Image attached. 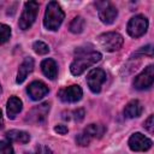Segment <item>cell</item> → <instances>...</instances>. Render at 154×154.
I'll return each instance as SVG.
<instances>
[{
  "label": "cell",
  "mask_w": 154,
  "mask_h": 154,
  "mask_svg": "<svg viewBox=\"0 0 154 154\" xmlns=\"http://www.w3.org/2000/svg\"><path fill=\"white\" fill-rule=\"evenodd\" d=\"M10 36H11V28L6 24H0V45L7 42Z\"/></svg>",
  "instance_id": "ffe728a7"
},
{
  "label": "cell",
  "mask_w": 154,
  "mask_h": 154,
  "mask_svg": "<svg viewBox=\"0 0 154 154\" xmlns=\"http://www.w3.org/2000/svg\"><path fill=\"white\" fill-rule=\"evenodd\" d=\"M84 25H85V20L83 19V17L81 16H77L72 19V22L70 23V31L73 32V34H79L83 31L84 29Z\"/></svg>",
  "instance_id": "d6986e66"
},
{
  "label": "cell",
  "mask_w": 154,
  "mask_h": 154,
  "mask_svg": "<svg viewBox=\"0 0 154 154\" xmlns=\"http://www.w3.org/2000/svg\"><path fill=\"white\" fill-rule=\"evenodd\" d=\"M54 131L58 132V134H60V135H65V134L69 131V129H67L66 125H61V124H59V125H57V126L54 128Z\"/></svg>",
  "instance_id": "d4e9b609"
},
{
  "label": "cell",
  "mask_w": 154,
  "mask_h": 154,
  "mask_svg": "<svg viewBox=\"0 0 154 154\" xmlns=\"http://www.w3.org/2000/svg\"><path fill=\"white\" fill-rule=\"evenodd\" d=\"M49 112V103L48 102H43L34 108H31L28 114H26V122L31 123V124H41L46 120L47 116Z\"/></svg>",
  "instance_id": "30bf717a"
},
{
  "label": "cell",
  "mask_w": 154,
  "mask_h": 154,
  "mask_svg": "<svg viewBox=\"0 0 154 154\" xmlns=\"http://www.w3.org/2000/svg\"><path fill=\"white\" fill-rule=\"evenodd\" d=\"M143 107L141 105V102L138 100H131L130 102L126 103L125 108H124V116L126 118H137L142 114Z\"/></svg>",
  "instance_id": "2e32d148"
},
{
  "label": "cell",
  "mask_w": 154,
  "mask_h": 154,
  "mask_svg": "<svg viewBox=\"0 0 154 154\" xmlns=\"http://www.w3.org/2000/svg\"><path fill=\"white\" fill-rule=\"evenodd\" d=\"M41 70H42L43 75L47 78H49V79H55L57 78L58 66H57V63L53 59L47 58V59L42 60V63H41Z\"/></svg>",
  "instance_id": "9a60e30c"
},
{
  "label": "cell",
  "mask_w": 154,
  "mask_h": 154,
  "mask_svg": "<svg viewBox=\"0 0 154 154\" xmlns=\"http://www.w3.org/2000/svg\"><path fill=\"white\" fill-rule=\"evenodd\" d=\"M48 91H49L48 87L43 82H41V81H34L26 88L28 95L34 101H38L40 99H42L43 96H46L48 94Z\"/></svg>",
  "instance_id": "4fadbf2b"
},
{
  "label": "cell",
  "mask_w": 154,
  "mask_h": 154,
  "mask_svg": "<svg viewBox=\"0 0 154 154\" xmlns=\"http://www.w3.org/2000/svg\"><path fill=\"white\" fill-rule=\"evenodd\" d=\"M64 17H65V13L61 10L60 5L57 1H51V2H48L47 7H46L43 24L48 30L55 31L61 25Z\"/></svg>",
  "instance_id": "7a4b0ae2"
},
{
  "label": "cell",
  "mask_w": 154,
  "mask_h": 154,
  "mask_svg": "<svg viewBox=\"0 0 154 154\" xmlns=\"http://www.w3.org/2000/svg\"><path fill=\"white\" fill-rule=\"evenodd\" d=\"M32 48H34V51H35L37 54H40V55H45V54H47V53L49 52L48 45H46V43L42 42V41H35L34 45H32Z\"/></svg>",
  "instance_id": "44dd1931"
},
{
  "label": "cell",
  "mask_w": 154,
  "mask_h": 154,
  "mask_svg": "<svg viewBox=\"0 0 154 154\" xmlns=\"http://www.w3.org/2000/svg\"><path fill=\"white\" fill-rule=\"evenodd\" d=\"M96 6H99V18L103 24H112L116 20L118 16L116 6L109 2H97Z\"/></svg>",
  "instance_id": "8fae6325"
},
{
  "label": "cell",
  "mask_w": 154,
  "mask_h": 154,
  "mask_svg": "<svg viewBox=\"0 0 154 154\" xmlns=\"http://www.w3.org/2000/svg\"><path fill=\"white\" fill-rule=\"evenodd\" d=\"M147 29H148V19L142 14H137L132 17L128 23V34L135 38L144 35Z\"/></svg>",
  "instance_id": "8992f818"
},
{
  "label": "cell",
  "mask_w": 154,
  "mask_h": 154,
  "mask_svg": "<svg viewBox=\"0 0 154 154\" xmlns=\"http://www.w3.org/2000/svg\"><path fill=\"white\" fill-rule=\"evenodd\" d=\"M106 132V128L102 124H89L87 128L83 129L82 132H79L76 136V142L77 144L85 147L90 143L91 140L95 138H101L103 134Z\"/></svg>",
  "instance_id": "3957f363"
},
{
  "label": "cell",
  "mask_w": 154,
  "mask_h": 154,
  "mask_svg": "<svg viewBox=\"0 0 154 154\" xmlns=\"http://www.w3.org/2000/svg\"><path fill=\"white\" fill-rule=\"evenodd\" d=\"M129 147L134 152H146L152 147V141L142 135L141 132H135L129 138Z\"/></svg>",
  "instance_id": "7c38bea8"
},
{
  "label": "cell",
  "mask_w": 154,
  "mask_h": 154,
  "mask_svg": "<svg viewBox=\"0 0 154 154\" xmlns=\"http://www.w3.org/2000/svg\"><path fill=\"white\" fill-rule=\"evenodd\" d=\"M0 154H14L13 148L10 142L0 141Z\"/></svg>",
  "instance_id": "7402d4cb"
},
{
  "label": "cell",
  "mask_w": 154,
  "mask_h": 154,
  "mask_svg": "<svg viewBox=\"0 0 154 154\" xmlns=\"http://www.w3.org/2000/svg\"><path fill=\"white\" fill-rule=\"evenodd\" d=\"M75 54L76 58L70 65V70L73 76L82 75L88 67L101 60V54L93 48L85 49V47H79L75 51Z\"/></svg>",
  "instance_id": "6da1fadb"
},
{
  "label": "cell",
  "mask_w": 154,
  "mask_h": 154,
  "mask_svg": "<svg viewBox=\"0 0 154 154\" xmlns=\"http://www.w3.org/2000/svg\"><path fill=\"white\" fill-rule=\"evenodd\" d=\"M105 81H106V72L102 69H93L87 76L88 87L94 94L100 93Z\"/></svg>",
  "instance_id": "ba28073f"
},
{
  "label": "cell",
  "mask_w": 154,
  "mask_h": 154,
  "mask_svg": "<svg viewBox=\"0 0 154 154\" xmlns=\"http://www.w3.org/2000/svg\"><path fill=\"white\" fill-rule=\"evenodd\" d=\"M38 13V2L36 1H28L24 4V10L20 14L18 25L22 30H28L35 22Z\"/></svg>",
  "instance_id": "277c9868"
},
{
  "label": "cell",
  "mask_w": 154,
  "mask_h": 154,
  "mask_svg": "<svg viewBox=\"0 0 154 154\" xmlns=\"http://www.w3.org/2000/svg\"><path fill=\"white\" fill-rule=\"evenodd\" d=\"M0 119H1V109H0Z\"/></svg>",
  "instance_id": "484cf974"
},
{
  "label": "cell",
  "mask_w": 154,
  "mask_h": 154,
  "mask_svg": "<svg viewBox=\"0 0 154 154\" xmlns=\"http://www.w3.org/2000/svg\"><path fill=\"white\" fill-rule=\"evenodd\" d=\"M143 126H144V129L148 130L149 132H153V126H154V116H153V114H150V116L148 117V119L143 123Z\"/></svg>",
  "instance_id": "603a6c76"
},
{
  "label": "cell",
  "mask_w": 154,
  "mask_h": 154,
  "mask_svg": "<svg viewBox=\"0 0 154 154\" xmlns=\"http://www.w3.org/2000/svg\"><path fill=\"white\" fill-rule=\"evenodd\" d=\"M99 43L105 51L116 52L123 46L124 38L119 32L111 31V32H105V34L100 35L99 36Z\"/></svg>",
  "instance_id": "5b68a950"
},
{
  "label": "cell",
  "mask_w": 154,
  "mask_h": 154,
  "mask_svg": "<svg viewBox=\"0 0 154 154\" xmlns=\"http://www.w3.org/2000/svg\"><path fill=\"white\" fill-rule=\"evenodd\" d=\"M1 90H2V89H1V85H0V94H1Z\"/></svg>",
  "instance_id": "4316f807"
},
{
  "label": "cell",
  "mask_w": 154,
  "mask_h": 154,
  "mask_svg": "<svg viewBox=\"0 0 154 154\" xmlns=\"http://www.w3.org/2000/svg\"><path fill=\"white\" fill-rule=\"evenodd\" d=\"M23 108V103L20 101V99H18L17 96H11L7 101V117L10 119H14L16 116L22 111Z\"/></svg>",
  "instance_id": "e0dca14e"
},
{
  "label": "cell",
  "mask_w": 154,
  "mask_h": 154,
  "mask_svg": "<svg viewBox=\"0 0 154 154\" xmlns=\"http://www.w3.org/2000/svg\"><path fill=\"white\" fill-rule=\"evenodd\" d=\"M82 95H83L82 88L79 85H77V84H72V85L65 87V88L60 89L59 93H58L59 99L63 102H69V103L79 101L82 99Z\"/></svg>",
  "instance_id": "9c48e42d"
},
{
  "label": "cell",
  "mask_w": 154,
  "mask_h": 154,
  "mask_svg": "<svg viewBox=\"0 0 154 154\" xmlns=\"http://www.w3.org/2000/svg\"><path fill=\"white\" fill-rule=\"evenodd\" d=\"M6 138L10 142H17L24 144L30 141V135L22 130H10L6 132Z\"/></svg>",
  "instance_id": "ac0fdd59"
},
{
  "label": "cell",
  "mask_w": 154,
  "mask_h": 154,
  "mask_svg": "<svg viewBox=\"0 0 154 154\" xmlns=\"http://www.w3.org/2000/svg\"><path fill=\"white\" fill-rule=\"evenodd\" d=\"M32 70H34V59L30 58V57H28V58H25V59L23 60V63L19 65L16 82H17L18 84L23 83V82L26 79L28 75L32 72Z\"/></svg>",
  "instance_id": "5bb4252c"
},
{
  "label": "cell",
  "mask_w": 154,
  "mask_h": 154,
  "mask_svg": "<svg viewBox=\"0 0 154 154\" xmlns=\"http://www.w3.org/2000/svg\"><path fill=\"white\" fill-rule=\"evenodd\" d=\"M72 116H73V119L76 120V122H81L83 118H84V111L82 109V108H78V109H75L72 113H71Z\"/></svg>",
  "instance_id": "cb8c5ba5"
},
{
  "label": "cell",
  "mask_w": 154,
  "mask_h": 154,
  "mask_svg": "<svg viewBox=\"0 0 154 154\" xmlns=\"http://www.w3.org/2000/svg\"><path fill=\"white\" fill-rule=\"evenodd\" d=\"M154 82V66L148 65L140 75L134 79V88L137 90H144L153 85Z\"/></svg>",
  "instance_id": "52a82bcc"
}]
</instances>
